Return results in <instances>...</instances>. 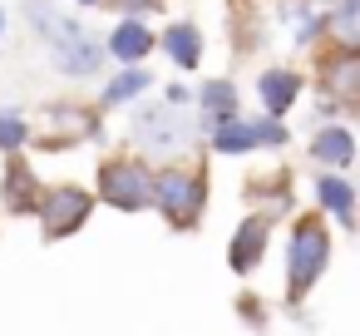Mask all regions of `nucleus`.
<instances>
[{"instance_id":"nucleus-2","label":"nucleus","mask_w":360,"mask_h":336,"mask_svg":"<svg viewBox=\"0 0 360 336\" xmlns=\"http://www.w3.org/2000/svg\"><path fill=\"white\" fill-rule=\"evenodd\" d=\"M326 267H330V228H326V213L311 208V213L291 218V232H286V267H281L286 306H306V297L321 287Z\"/></svg>"},{"instance_id":"nucleus-7","label":"nucleus","mask_w":360,"mask_h":336,"mask_svg":"<svg viewBox=\"0 0 360 336\" xmlns=\"http://www.w3.org/2000/svg\"><path fill=\"white\" fill-rule=\"evenodd\" d=\"M99 134H104V109L99 104H79V99L50 104L40 114V124H35V144L45 154H70V149L99 139Z\"/></svg>"},{"instance_id":"nucleus-22","label":"nucleus","mask_w":360,"mask_h":336,"mask_svg":"<svg viewBox=\"0 0 360 336\" xmlns=\"http://www.w3.org/2000/svg\"><path fill=\"white\" fill-rule=\"evenodd\" d=\"M104 6L119 15H153V11H163V0H104Z\"/></svg>"},{"instance_id":"nucleus-20","label":"nucleus","mask_w":360,"mask_h":336,"mask_svg":"<svg viewBox=\"0 0 360 336\" xmlns=\"http://www.w3.org/2000/svg\"><path fill=\"white\" fill-rule=\"evenodd\" d=\"M30 144H35V124L25 119V109L6 104V109H0V158H6V154H25Z\"/></svg>"},{"instance_id":"nucleus-15","label":"nucleus","mask_w":360,"mask_h":336,"mask_svg":"<svg viewBox=\"0 0 360 336\" xmlns=\"http://www.w3.org/2000/svg\"><path fill=\"white\" fill-rule=\"evenodd\" d=\"M158 50H163V60H168L173 70L198 75V70H202V55H207V35H202L198 20H168L163 35H158Z\"/></svg>"},{"instance_id":"nucleus-6","label":"nucleus","mask_w":360,"mask_h":336,"mask_svg":"<svg viewBox=\"0 0 360 336\" xmlns=\"http://www.w3.org/2000/svg\"><path fill=\"white\" fill-rule=\"evenodd\" d=\"M94 208H99L94 188H84V183H45L40 208H35L40 242H65V237L84 232V223L94 218Z\"/></svg>"},{"instance_id":"nucleus-3","label":"nucleus","mask_w":360,"mask_h":336,"mask_svg":"<svg viewBox=\"0 0 360 336\" xmlns=\"http://www.w3.org/2000/svg\"><path fill=\"white\" fill-rule=\"evenodd\" d=\"M207 168L193 158H168L158 163V183H153V213L173 228V232H193L207 213Z\"/></svg>"},{"instance_id":"nucleus-1","label":"nucleus","mask_w":360,"mask_h":336,"mask_svg":"<svg viewBox=\"0 0 360 336\" xmlns=\"http://www.w3.org/2000/svg\"><path fill=\"white\" fill-rule=\"evenodd\" d=\"M25 20H30V30L40 35V45H45V55L55 60L60 75L89 80V75L104 70L109 50H104V40H94V35L75 20V6L65 11V6H55V0H25Z\"/></svg>"},{"instance_id":"nucleus-12","label":"nucleus","mask_w":360,"mask_h":336,"mask_svg":"<svg viewBox=\"0 0 360 336\" xmlns=\"http://www.w3.org/2000/svg\"><path fill=\"white\" fill-rule=\"evenodd\" d=\"M301 94H306V70H296V65H266L257 75V104H262V114L286 119L301 104Z\"/></svg>"},{"instance_id":"nucleus-25","label":"nucleus","mask_w":360,"mask_h":336,"mask_svg":"<svg viewBox=\"0 0 360 336\" xmlns=\"http://www.w3.org/2000/svg\"><path fill=\"white\" fill-rule=\"evenodd\" d=\"M65 6H75V11H99L104 0H65Z\"/></svg>"},{"instance_id":"nucleus-18","label":"nucleus","mask_w":360,"mask_h":336,"mask_svg":"<svg viewBox=\"0 0 360 336\" xmlns=\"http://www.w3.org/2000/svg\"><path fill=\"white\" fill-rule=\"evenodd\" d=\"M148 89H153V70H143V65H119V70L104 80V89H99V109H129V104H139Z\"/></svg>"},{"instance_id":"nucleus-4","label":"nucleus","mask_w":360,"mask_h":336,"mask_svg":"<svg viewBox=\"0 0 360 336\" xmlns=\"http://www.w3.org/2000/svg\"><path fill=\"white\" fill-rule=\"evenodd\" d=\"M129 109H134V104H129ZM129 134H134V144H139L143 154H153V158H183V154L198 144L202 124H198L183 104L158 99V104H139V109L129 114Z\"/></svg>"},{"instance_id":"nucleus-10","label":"nucleus","mask_w":360,"mask_h":336,"mask_svg":"<svg viewBox=\"0 0 360 336\" xmlns=\"http://www.w3.org/2000/svg\"><path fill=\"white\" fill-rule=\"evenodd\" d=\"M271 228H276V218L271 213H247L237 228H232V237H227V267L237 272V277H252L262 262H266V247H271Z\"/></svg>"},{"instance_id":"nucleus-23","label":"nucleus","mask_w":360,"mask_h":336,"mask_svg":"<svg viewBox=\"0 0 360 336\" xmlns=\"http://www.w3.org/2000/svg\"><path fill=\"white\" fill-rule=\"evenodd\" d=\"M237 316H242L247 326H266V321H271V316L262 311V301H257V297H237Z\"/></svg>"},{"instance_id":"nucleus-8","label":"nucleus","mask_w":360,"mask_h":336,"mask_svg":"<svg viewBox=\"0 0 360 336\" xmlns=\"http://www.w3.org/2000/svg\"><path fill=\"white\" fill-rule=\"evenodd\" d=\"M316 89L335 114H360V50L326 40L316 50Z\"/></svg>"},{"instance_id":"nucleus-21","label":"nucleus","mask_w":360,"mask_h":336,"mask_svg":"<svg viewBox=\"0 0 360 336\" xmlns=\"http://www.w3.org/2000/svg\"><path fill=\"white\" fill-rule=\"evenodd\" d=\"M247 198H252V203H262V213H271V218L291 213V188H286V173H281V178H271V183H252V188H247Z\"/></svg>"},{"instance_id":"nucleus-11","label":"nucleus","mask_w":360,"mask_h":336,"mask_svg":"<svg viewBox=\"0 0 360 336\" xmlns=\"http://www.w3.org/2000/svg\"><path fill=\"white\" fill-rule=\"evenodd\" d=\"M104 50L114 65H143L158 50V30L148 25V15H119L104 35Z\"/></svg>"},{"instance_id":"nucleus-9","label":"nucleus","mask_w":360,"mask_h":336,"mask_svg":"<svg viewBox=\"0 0 360 336\" xmlns=\"http://www.w3.org/2000/svg\"><path fill=\"white\" fill-rule=\"evenodd\" d=\"M40 193H45V178L35 173V163L25 154L0 158V208H6L11 218H35Z\"/></svg>"},{"instance_id":"nucleus-17","label":"nucleus","mask_w":360,"mask_h":336,"mask_svg":"<svg viewBox=\"0 0 360 336\" xmlns=\"http://www.w3.org/2000/svg\"><path fill=\"white\" fill-rule=\"evenodd\" d=\"M207 149L222 154V158H247V154H262V134H257V114H232L222 124L207 129Z\"/></svg>"},{"instance_id":"nucleus-26","label":"nucleus","mask_w":360,"mask_h":336,"mask_svg":"<svg viewBox=\"0 0 360 336\" xmlns=\"http://www.w3.org/2000/svg\"><path fill=\"white\" fill-rule=\"evenodd\" d=\"M0 40H6V11H0Z\"/></svg>"},{"instance_id":"nucleus-16","label":"nucleus","mask_w":360,"mask_h":336,"mask_svg":"<svg viewBox=\"0 0 360 336\" xmlns=\"http://www.w3.org/2000/svg\"><path fill=\"white\" fill-rule=\"evenodd\" d=\"M193 104H198V124H202V134H207L212 124L242 114V89H237V80L212 75V80H202V85L193 89Z\"/></svg>"},{"instance_id":"nucleus-5","label":"nucleus","mask_w":360,"mask_h":336,"mask_svg":"<svg viewBox=\"0 0 360 336\" xmlns=\"http://www.w3.org/2000/svg\"><path fill=\"white\" fill-rule=\"evenodd\" d=\"M153 183H158V163H148L143 154H109L94 173V193L114 213H148Z\"/></svg>"},{"instance_id":"nucleus-24","label":"nucleus","mask_w":360,"mask_h":336,"mask_svg":"<svg viewBox=\"0 0 360 336\" xmlns=\"http://www.w3.org/2000/svg\"><path fill=\"white\" fill-rule=\"evenodd\" d=\"M163 99H168V104H183V109H188V104H193V85L173 80V85H163Z\"/></svg>"},{"instance_id":"nucleus-19","label":"nucleus","mask_w":360,"mask_h":336,"mask_svg":"<svg viewBox=\"0 0 360 336\" xmlns=\"http://www.w3.org/2000/svg\"><path fill=\"white\" fill-rule=\"evenodd\" d=\"M326 40L360 50V0H335L326 11Z\"/></svg>"},{"instance_id":"nucleus-14","label":"nucleus","mask_w":360,"mask_h":336,"mask_svg":"<svg viewBox=\"0 0 360 336\" xmlns=\"http://www.w3.org/2000/svg\"><path fill=\"white\" fill-rule=\"evenodd\" d=\"M306 154H311L316 168H350V163L360 158V139H355L350 124H340V119H321V124L311 129Z\"/></svg>"},{"instance_id":"nucleus-13","label":"nucleus","mask_w":360,"mask_h":336,"mask_svg":"<svg viewBox=\"0 0 360 336\" xmlns=\"http://www.w3.org/2000/svg\"><path fill=\"white\" fill-rule=\"evenodd\" d=\"M311 203H316L326 218H335L340 228H355V213H360V188L345 178V168H316Z\"/></svg>"}]
</instances>
